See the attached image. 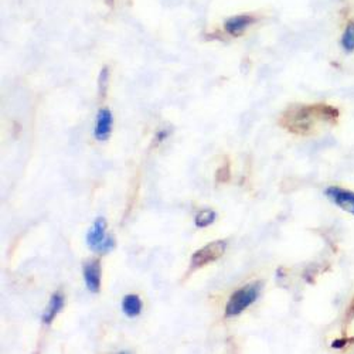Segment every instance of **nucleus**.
<instances>
[{"mask_svg": "<svg viewBox=\"0 0 354 354\" xmlns=\"http://www.w3.org/2000/svg\"><path fill=\"white\" fill-rule=\"evenodd\" d=\"M86 244L93 251L105 254L109 252L115 247L113 237H106V221L104 217H98L93 227L86 234Z\"/></svg>", "mask_w": 354, "mask_h": 354, "instance_id": "nucleus-2", "label": "nucleus"}, {"mask_svg": "<svg viewBox=\"0 0 354 354\" xmlns=\"http://www.w3.org/2000/svg\"><path fill=\"white\" fill-rule=\"evenodd\" d=\"M254 23V17L250 16V15H240V16H234V17H230L225 24H224V28L225 32L230 35V36H234V37H239L241 36L247 28Z\"/></svg>", "mask_w": 354, "mask_h": 354, "instance_id": "nucleus-7", "label": "nucleus"}, {"mask_svg": "<svg viewBox=\"0 0 354 354\" xmlns=\"http://www.w3.org/2000/svg\"><path fill=\"white\" fill-rule=\"evenodd\" d=\"M262 290V282L257 281L252 282L239 290H235L231 298L227 304L225 308V316L231 317V316H237L240 313H243L245 309H248L261 295Z\"/></svg>", "mask_w": 354, "mask_h": 354, "instance_id": "nucleus-1", "label": "nucleus"}, {"mask_svg": "<svg viewBox=\"0 0 354 354\" xmlns=\"http://www.w3.org/2000/svg\"><path fill=\"white\" fill-rule=\"evenodd\" d=\"M112 125H113L112 112L108 108L100 109L97 115V124H95V132H94L95 138L101 142L108 140V138L111 136Z\"/></svg>", "mask_w": 354, "mask_h": 354, "instance_id": "nucleus-6", "label": "nucleus"}, {"mask_svg": "<svg viewBox=\"0 0 354 354\" xmlns=\"http://www.w3.org/2000/svg\"><path fill=\"white\" fill-rule=\"evenodd\" d=\"M108 77H109V71L106 67H104L101 71V75H100V93L102 97L105 95L106 86H108Z\"/></svg>", "mask_w": 354, "mask_h": 354, "instance_id": "nucleus-12", "label": "nucleus"}, {"mask_svg": "<svg viewBox=\"0 0 354 354\" xmlns=\"http://www.w3.org/2000/svg\"><path fill=\"white\" fill-rule=\"evenodd\" d=\"M64 306V297L60 293V292H55L53 293V297L50 299V304L43 315V322L46 324L51 323L54 320V317L58 315V312H60Z\"/></svg>", "mask_w": 354, "mask_h": 354, "instance_id": "nucleus-8", "label": "nucleus"}, {"mask_svg": "<svg viewBox=\"0 0 354 354\" xmlns=\"http://www.w3.org/2000/svg\"><path fill=\"white\" fill-rule=\"evenodd\" d=\"M342 46L346 51L354 50V23H350L346 27V30L343 33V39H342Z\"/></svg>", "mask_w": 354, "mask_h": 354, "instance_id": "nucleus-11", "label": "nucleus"}, {"mask_svg": "<svg viewBox=\"0 0 354 354\" xmlns=\"http://www.w3.org/2000/svg\"><path fill=\"white\" fill-rule=\"evenodd\" d=\"M169 133H170V131H165V129L159 131V132L156 133V142H158V143L163 142V140H165V139L169 136Z\"/></svg>", "mask_w": 354, "mask_h": 354, "instance_id": "nucleus-14", "label": "nucleus"}, {"mask_svg": "<svg viewBox=\"0 0 354 354\" xmlns=\"http://www.w3.org/2000/svg\"><path fill=\"white\" fill-rule=\"evenodd\" d=\"M326 196L340 207L342 210L354 214V193L340 189V187H329L326 190Z\"/></svg>", "mask_w": 354, "mask_h": 354, "instance_id": "nucleus-5", "label": "nucleus"}, {"mask_svg": "<svg viewBox=\"0 0 354 354\" xmlns=\"http://www.w3.org/2000/svg\"><path fill=\"white\" fill-rule=\"evenodd\" d=\"M122 310L128 317H136L142 312V301L138 295H127L122 301Z\"/></svg>", "mask_w": 354, "mask_h": 354, "instance_id": "nucleus-9", "label": "nucleus"}, {"mask_svg": "<svg viewBox=\"0 0 354 354\" xmlns=\"http://www.w3.org/2000/svg\"><path fill=\"white\" fill-rule=\"evenodd\" d=\"M227 243L225 241H214L212 244H207L205 247L196 251L192 257V268H201L204 265L212 263L217 261L223 254L225 252Z\"/></svg>", "mask_w": 354, "mask_h": 354, "instance_id": "nucleus-3", "label": "nucleus"}, {"mask_svg": "<svg viewBox=\"0 0 354 354\" xmlns=\"http://www.w3.org/2000/svg\"><path fill=\"white\" fill-rule=\"evenodd\" d=\"M84 281L86 288L97 293L101 288V267L98 259H88L84 263Z\"/></svg>", "mask_w": 354, "mask_h": 354, "instance_id": "nucleus-4", "label": "nucleus"}, {"mask_svg": "<svg viewBox=\"0 0 354 354\" xmlns=\"http://www.w3.org/2000/svg\"><path fill=\"white\" fill-rule=\"evenodd\" d=\"M228 176H230V167H228V165H225L217 171V182H221V183L227 182Z\"/></svg>", "mask_w": 354, "mask_h": 354, "instance_id": "nucleus-13", "label": "nucleus"}, {"mask_svg": "<svg viewBox=\"0 0 354 354\" xmlns=\"http://www.w3.org/2000/svg\"><path fill=\"white\" fill-rule=\"evenodd\" d=\"M217 218V213L214 210H201L198 212V214L196 216V225L198 228H205L209 227L210 224H213Z\"/></svg>", "mask_w": 354, "mask_h": 354, "instance_id": "nucleus-10", "label": "nucleus"}]
</instances>
